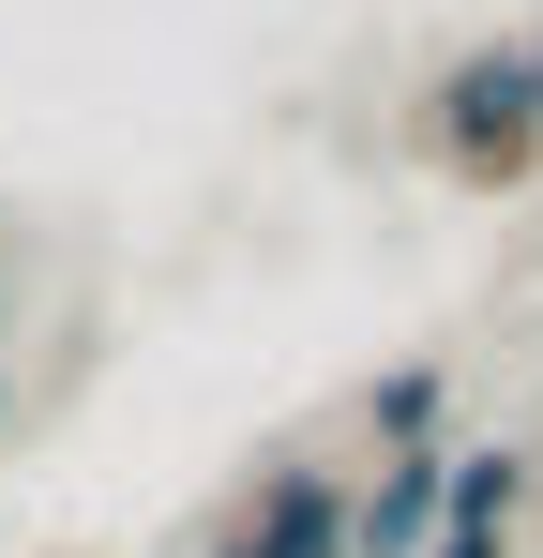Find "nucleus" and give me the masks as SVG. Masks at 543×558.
Masks as SVG:
<instances>
[{
  "label": "nucleus",
  "instance_id": "39448f33",
  "mask_svg": "<svg viewBox=\"0 0 543 558\" xmlns=\"http://www.w3.org/2000/svg\"><path fill=\"white\" fill-rule=\"evenodd\" d=\"M362 423H377V438H423V423H438V363H408V377H377V408H362Z\"/></svg>",
  "mask_w": 543,
  "mask_h": 558
},
{
  "label": "nucleus",
  "instance_id": "f03ea898",
  "mask_svg": "<svg viewBox=\"0 0 543 558\" xmlns=\"http://www.w3.org/2000/svg\"><path fill=\"white\" fill-rule=\"evenodd\" d=\"M227 558H348V483H333V468H287L257 513H242Z\"/></svg>",
  "mask_w": 543,
  "mask_h": 558
},
{
  "label": "nucleus",
  "instance_id": "7ed1b4c3",
  "mask_svg": "<svg viewBox=\"0 0 543 558\" xmlns=\"http://www.w3.org/2000/svg\"><path fill=\"white\" fill-rule=\"evenodd\" d=\"M438 544V453H408L377 483V513H348V558H423Z\"/></svg>",
  "mask_w": 543,
  "mask_h": 558
},
{
  "label": "nucleus",
  "instance_id": "20e7f679",
  "mask_svg": "<svg viewBox=\"0 0 543 558\" xmlns=\"http://www.w3.org/2000/svg\"><path fill=\"white\" fill-rule=\"evenodd\" d=\"M514 483H529V453H468L438 483V544H498V513H514Z\"/></svg>",
  "mask_w": 543,
  "mask_h": 558
},
{
  "label": "nucleus",
  "instance_id": "0eeeda50",
  "mask_svg": "<svg viewBox=\"0 0 543 558\" xmlns=\"http://www.w3.org/2000/svg\"><path fill=\"white\" fill-rule=\"evenodd\" d=\"M529 106H543V46H529Z\"/></svg>",
  "mask_w": 543,
  "mask_h": 558
},
{
  "label": "nucleus",
  "instance_id": "423d86ee",
  "mask_svg": "<svg viewBox=\"0 0 543 558\" xmlns=\"http://www.w3.org/2000/svg\"><path fill=\"white\" fill-rule=\"evenodd\" d=\"M423 558H498V544H423Z\"/></svg>",
  "mask_w": 543,
  "mask_h": 558
},
{
  "label": "nucleus",
  "instance_id": "f257e3e1",
  "mask_svg": "<svg viewBox=\"0 0 543 558\" xmlns=\"http://www.w3.org/2000/svg\"><path fill=\"white\" fill-rule=\"evenodd\" d=\"M423 151H438L452 182H529V167H543L529 46H498V61H468V76H438V106H423Z\"/></svg>",
  "mask_w": 543,
  "mask_h": 558
}]
</instances>
